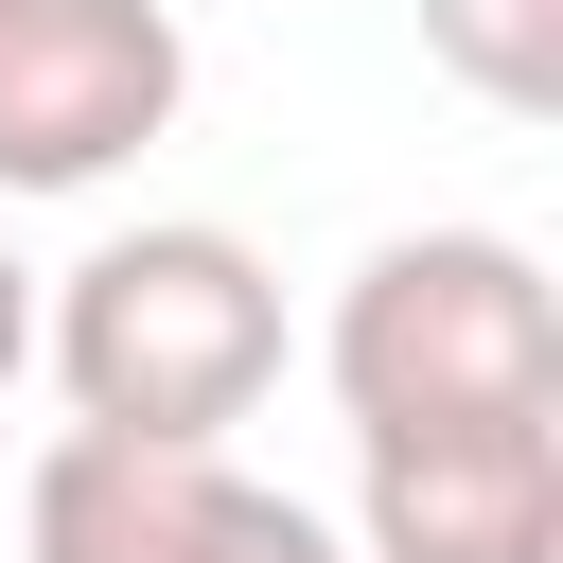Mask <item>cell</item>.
I'll return each mask as SVG.
<instances>
[{"label":"cell","mask_w":563,"mask_h":563,"mask_svg":"<svg viewBox=\"0 0 563 563\" xmlns=\"http://www.w3.org/2000/svg\"><path fill=\"white\" fill-rule=\"evenodd\" d=\"M35 352L70 387L88 440H229L264 387H282V282L246 229H106L53 299H35Z\"/></svg>","instance_id":"cell-1"},{"label":"cell","mask_w":563,"mask_h":563,"mask_svg":"<svg viewBox=\"0 0 563 563\" xmlns=\"http://www.w3.org/2000/svg\"><path fill=\"white\" fill-rule=\"evenodd\" d=\"M352 440L369 422H563V299L510 229H387L317 334Z\"/></svg>","instance_id":"cell-2"},{"label":"cell","mask_w":563,"mask_h":563,"mask_svg":"<svg viewBox=\"0 0 563 563\" xmlns=\"http://www.w3.org/2000/svg\"><path fill=\"white\" fill-rule=\"evenodd\" d=\"M18 563H352L299 493L229 475V440H53L18 475Z\"/></svg>","instance_id":"cell-3"},{"label":"cell","mask_w":563,"mask_h":563,"mask_svg":"<svg viewBox=\"0 0 563 563\" xmlns=\"http://www.w3.org/2000/svg\"><path fill=\"white\" fill-rule=\"evenodd\" d=\"M194 106L176 0H0V194H106Z\"/></svg>","instance_id":"cell-4"},{"label":"cell","mask_w":563,"mask_h":563,"mask_svg":"<svg viewBox=\"0 0 563 563\" xmlns=\"http://www.w3.org/2000/svg\"><path fill=\"white\" fill-rule=\"evenodd\" d=\"M352 563H563V422H369Z\"/></svg>","instance_id":"cell-5"},{"label":"cell","mask_w":563,"mask_h":563,"mask_svg":"<svg viewBox=\"0 0 563 563\" xmlns=\"http://www.w3.org/2000/svg\"><path fill=\"white\" fill-rule=\"evenodd\" d=\"M422 53H440L475 106H510V123L563 106V0H422Z\"/></svg>","instance_id":"cell-6"},{"label":"cell","mask_w":563,"mask_h":563,"mask_svg":"<svg viewBox=\"0 0 563 563\" xmlns=\"http://www.w3.org/2000/svg\"><path fill=\"white\" fill-rule=\"evenodd\" d=\"M18 369H35V264L0 246V387H18Z\"/></svg>","instance_id":"cell-7"}]
</instances>
